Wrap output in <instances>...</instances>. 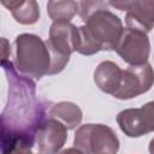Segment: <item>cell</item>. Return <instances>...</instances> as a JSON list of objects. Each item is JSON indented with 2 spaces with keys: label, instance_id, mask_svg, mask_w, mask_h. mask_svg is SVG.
I'll return each mask as SVG.
<instances>
[{
  "label": "cell",
  "instance_id": "6da1fadb",
  "mask_svg": "<svg viewBox=\"0 0 154 154\" xmlns=\"http://www.w3.org/2000/svg\"><path fill=\"white\" fill-rule=\"evenodd\" d=\"M8 84V95L1 113V154L18 146L32 147L46 119L47 103L36 95L35 82L18 73L10 60L1 61Z\"/></svg>",
  "mask_w": 154,
  "mask_h": 154
},
{
  "label": "cell",
  "instance_id": "7a4b0ae2",
  "mask_svg": "<svg viewBox=\"0 0 154 154\" xmlns=\"http://www.w3.org/2000/svg\"><path fill=\"white\" fill-rule=\"evenodd\" d=\"M108 6L93 12L84 20L85 24L78 26V53L93 55L100 51L117 48L124 28L119 17L111 12Z\"/></svg>",
  "mask_w": 154,
  "mask_h": 154
},
{
  "label": "cell",
  "instance_id": "3957f363",
  "mask_svg": "<svg viewBox=\"0 0 154 154\" xmlns=\"http://www.w3.org/2000/svg\"><path fill=\"white\" fill-rule=\"evenodd\" d=\"M14 66L23 76L41 79L49 75L52 57L46 41L35 34H20L14 40Z\"/></svg>",
  "mask_w": 154,
  "mask_h": 154
},
{
  "label": "cell",
  "instance_id": "277c9868",
  "mask_svg": "<svg viewBox=\"0 0 154 154\" xmlns=\"http://www.w3.org/2000/svg\"><path fill=\"white\" fill-rule=\"evenodd\" d=\"M46 43L52 57L49 75L59 73L69 63L71 53L77 52L78 28L70 22H53Z\"/></svg>",
  "mask_w": 154,
  "mask_h": 154
},
{
  "label": "cell",
  "instance_id": "5b68a950",
  "mask_svg": "<svg viewBox=\"0 0 154 154\" xmlns=\"http://www.w3.org/2000/svg\"><path fill=\"white\" fill-rule=\"evenodd\" d=\"M73 144L83 154H117L119 140L116 132L103 124H84L75 134Z\"/></svg>",
  "mask_w": 154,
  "mask_h": 154
},
{
  "label": "cell",
  "instance_id": "8992f818",
  "mask_svg": "<svg viewBox=\"0 0 154 154\" xmlns=\"http://www.w3.org/2000/svg\"><path fill=\"white\" fill-rule=\"evenodd\" d=\"M154 84V70L150 64L129 66L122 70L120 79L116 93L112 95L119 100L134 99L147 93Z\"/></svg>",
  "mask_w": 154,
  "mask_h": 154
},
{
  "label": "cell",
  "instance_id": "52a82bcc",
  "mask_svg": "<svg viewBox=\"0 0 154 154\" xmlns=\"http://www.w3.org/2000/svg\"><path fill=\"white\" fill-rule=\"evenodd\" d=\"M116 51L130 66L144 65L148 63L150 42L146 32L126 28L123 30Z\"/></svg>",
  "mask_w": 154,
  "mask_h": 154
},
{
  "label": "cell",
  "instance_id": "ba28073f",
  "mask_svg": "<svg viewBox=\"0 0 154 154\" xmlns=\"http://www.w3.org/2000/svg\"><path fill=\"white\" fill-rule=\"evenodd\" d=\"M117 123L129 137H141L154 131V101L140 108H128L118 113Z\"/></svg>",
  "mask_w": 154,
  "mask_h": 154
},
{
  "label": "cell",
  "instance_id": "9c48e42d",
  "mask_svg": "<svg viewBox=\"0 0 154 154\" xmlns=\"http://www.w3.org/2000/svg\"><path fill=\"white\" fill-rule=\"evenodd\" d=\"M109 6L125 11V22L128 28L148 32L154 26V0L135 1H111Z\"/></svg>",
  "mask_w": 154,
  "mask_h": 154
},
{
  "label": "cell",
  "instance_id": "30bf717a",
  "mask_svg": "<svg viewBox=\"0 0 154 154\" xmlns=\"http://www.w3.org/2000/svg\"><path fill=\"white\" fill-rule=\"evenodd\" d=\"M67 138V128L59 120L49 117L41 124L36 141L41 154H58Z\"/></svg>",
  "mask_w": 154,
  "mask_h": 154
},
{
  "label": "cell",
  "instance_id": "8fae6325",
  "mask_svg": "<svg viewBox=\"0 0 154 154\" xmlns=\"http://www.w3.org/2000/svg\"><path fill=\"white\" fill-rule=\"evenodd\" d=\"M122 69L113 61L105 60L97 65L94 71V82L96 87L106 94L113 95L118 88Z\"/></svg>",
  "mask_w": 154,
  "mask_h": 154
},
{
  "label": "cell",
  "instance_id": "7c38bea8",
  "mask_svg": "<svg viewBox=\"0 0 154 154\" xmlns=\"http://www.w3.org/2000/svg\"><path fill=\"white\" fill-rule=\"evenodd\" d=\"M1 4L8 8L16 19V22L25 25L34 24L40 18V7L38 4L34 0L28 1H6L2 0Z\"/></svg>",
  "mask_w": 154,
  "mask_h": 154
},
{
  "label": "cell",
  "instance_id": "4fadbf2b",
  "mask_svg": "<svg viewBox=\"0 0 154 154\" xmlns=\"http://www.w3.org/2000/svg\"><path fill=\"white\" fill-rule=\"evenodd\" d=\"M49 117L61 122L67 128V130H73L81 124L83 114L76 103L70 101H60L52 106Z\"/></svg>",
  "mask_w": 154,
  "mask_h": 154
},
{
  "label": "cell",
  "instance_id": "5bb4252c",
  "mask_svg": "<svg viewBox=\"0 0 154 154\" xmlns=\"http://www.w3.org/2000/svg\"><path fill=\"white\" fill-rule=\"evenodd\" d=\"M47 12L53 22H70L78 13V2L72 0L49 1Z\"/></svg>",
  "mask_w": 154,
  "mask_h": 154
},
{
  "label": "cell",
  "instance_id": "9a60e30c",
  "mask_svg": "<svg viewBox=\"0 0 154 154\" xmlns=\"http://www.w3.org/2000/svg\"><path fill=\"white\" fill-rule=\"evenodd\" d=\"M108 6V2L105 1H79L78 2V14L84 22L93 12L97 11L99 8Z\"/></svg>",
  "mask_w": 154,
  "mask_h": 154
},
{
  "label": "cell",
  "instance_id": "2e32d148",
  "mask_svg": "<svg viewBox=\"0 0 154 154\" xmlns=\"http://www.w3.org/2000/svg\"><path fill=\"white\" fill-rule=\"evenodd\" d=\"M1 46H2V59H1V61H7V58L11 53V51H10V43L5 37L1 38Z\"/></svg>",
  "mask_w": 154,
  "mask_h": 154
},
{
  "label": "cell",
  "instance_id": "e0dca14e",
  "mask_svg": "<svg viewBox=\"0 0 154 154\" xmlns=\"http://www.w3.org/2000/svg\"><path fill=\"white\" fill-rule=\"evenodd\" d=\"M5 154H34L31 152V147H26V146H18L14 149H12L8 153Z\"/></svg>",
  "mask_w": 154,
  "mask_h": 154
},
{
  "label": "cell",
  "instance_id": "ac0fdd59",
  "mask_svg": "<svg viewBox=\"0 0 154 154\" xmlns=\"http://www.w3.org/2000/svg\"><path fill=\"white\" fill-rule=\"evenodd\" d=\"M58 154H83V153H82L78 148L72 147V148H66V149H64V150L59 152Z\"/></svg>",
  "mask_w": 154,
  "mask_h": 154
},
{
  "label": "cell",
  "instance_id": "d6986e66",
  "mask_svg": "<svg viewBox=\"0 0 154 154\" xmlns=\"http://www.w3.org/2000/svg\"><path fill=\"white\" fill-rule=\"evenodd\" d=\"M148 149H149V153H150V154H154V138L150 141V143H149V148H148Z\"/></svg>",
  "mask_w": 154,
  "mask_h": 154
}]
</instances>
